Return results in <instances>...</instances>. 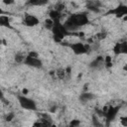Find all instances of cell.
<instances>
[{
  "mask_svg": "<svg viewBox=\"0 0 127 127\" xmlns=\"http://www.w3.org/2000/svg\"><path fill=\"white\" fill-rule=\"evenodd\" d=\"M123 70L127 73V64H124V66H123Z\"/></svg>",
  "mask_w": 127,
  "mask_h": 127,
  "instance_id": "obj_29",
  "label": "cell"
},
{
  "mask_svg": "<svg viewBox=\"0 0 127 127\" xmlns=\"http://www.w3.org/2000/svg\"><path fill=\"white\" fill-rule=\"evenodd\" d=\"M105 15H114L116 18H124V20H127V5L119 4L115 8L108 10Z\"/></svg>",
  "mask_w": 127,
  "mask_h": 127,
  "instance_id": "obj_6",
  "label": "cell"
},
{
  "mask_svg": "<svg viewBox=\"0 0 127 127\" xmlns=\"http://www.w3.org/2000/svg\"><path fill=\"white\" fill-rule=\"evenodd\" d=\"M54 24H55V22H54L51 18H48V19H46L45 22H44V27H45L47 30L52 31V29H53V27H54Z\"/></svg>",
  "mask_w": 127,
  "mask_h": 127,
  "instance_id": "obj_20",
  "label": "cell"
},
{
  "mask_svg": "<svg viewBox=\"0 0 127 127\" xmlns=\"http://www.w3.org/2000/svg\"><path fill=\"white\" fill-rule=\"evenodd\" d=\"M80 124V121L78 120V119H72L71 121H70V123H69V126H71V127H76V126H78Z\"/></svg>",
  "mask_w": 127,
  "mask_h": 127,
  "instance_id": "obj_22",
  "label": "cell"
},
{
  "mask_svg": "<svg viewBox=\"0 0 127 127\" xmlns=\"http://www.w3.org/2000/svg\"><path fill=\"white\" fill-rule=\"evenodd\" d=\"M89 66L94 69H99L104 66V57L103 56H97L90 64Z\"/></svg>",
  "mask_w": 127,
  "mask_h": 127,
  "instance_id": "obj_11",
  "label": "cell"
},
{
  "mask_svg": "<svg viewBox=\"0 0 127 127\" xmlns=\"http://www.w3.org/2000/svg\"><path fill=\"white\" fill-rule=\"evenodd\" d=\"M58 109V106L57 105H53L51 108H50V112H52V113H54V112H56V110Z\"/></svg>",
  "mask_w": 127,
  "mask_h": 127,
  "instance_id": "obj_28",
  "label": "cell"
},
{
  "mask_svg": "<svg viewBox=\"0 0 127 127\" xmlns=\"http://www.w3.org/2000/svg\"><path fill=\"white\" fill-rule=\"evenodd\" d=\"M112 65H113V63H112V58H111V56L106 55V56L104 57V66H105L106 68H110V67H112Z\"/></svg>",
  "mask_w": 127,
  "mask_h": 127,
  "instance_id": "obj_18",
  "label": "cell"
},
{
  "mask_svg": "<svg viewBox=\"0 0 127 127\" xmlns=\"http://www.w3.org/2000/svg\"><path fill=\"white\" fill-rule=\"evenodd\" d=\"M92 118H93V119H92V121H93V125H95V126H100V125H101V123H99V122H98L97 117L93 116Z\"/></svg>",
  "mask_w": 127,
  "mask_h": 127,
  "instance_id": "obj_25",
  "label": "cell"
},
{
  "mask_svg": "<svg viewBox=\"0 0 127 127\" xmlns=\"http://www.w3.org/2000/svg\"><path fill=\"white\" fill-rule=\"evenodd\" d=\"M24 64L28 65L30 67H34V68H42L43 67V63L39 58H35L32 57L30 55L26 56V59L24 61Z\"/></svg>",
  "mask_w": 127,
  "mask_h": 127,
  "instance_id": "obj_8",
  "label": "cell"
},
{
  "mask_svg": "<svg viewBox=\"0 0 127 127\" xmlns=\"http://www.w3.org/2000/svg\"><path fill=\"white\" fill-rule=\"evenodd\" d=\"M40 24V19L30 13H25L23 16V25H25L26 27H36Z\"/></svg>",
  "mask_w": 127,
  "mask_h": 127,
  "instance_id": "obj_7",
  "label": "cell"
},
{
  "mask_svg": "<svg viewBox=\"0 0 127 127\" xmlns=\"http://www.w3.org/2000/svg\"><path fill=\"white\" fill-rule=\"evenodd\" d=\"M28 93V90L25 88V89H23V94H27Z\"/></svg>",
  "mask_w": 127,
  "mask_h": 127,
  "instance_id": "obj_30",
  "label": "cell"
},
{
  "mask_svg": "<svg viewBox=\"0 0 127 127\" xmlns=\"http://www.w3.org/2000/svg\"><path fill=\"white\" fill-rule=\"evenodd\" d=\"M119 109L120 107L117 106V105H107V106H104L102 108V111H103V117L106 121V125L108 126L110 124L111 121H113L118 112H119Z\"/></svg>",
  "mask_w": 127,
  "mask_h": 127,
  "instance_id": "obj_4",
  "label": "cell"
},
{
  "mask_svg": "<svg viewBox=\"0 0 127 127\" xmlns=\"http://www.w3.org/2000/svg\"><path fill=\"white\" fill-rule=\"evenodd\" d=\"M94 98V95L90 92H87V91H84L82 92L80 95H79V101L82 102V103H86V102H89L90 100H92Z\"/></svg>",
  "mask_w": 127,
  "mask_h": 127,
  "instance_id": "obj_14",
  "label": "cell"
},
{
  "mask_svg": "<svg viewBox=\"0 0 127 127\" xmlns=\"http://www.w3.org/2000/svg\"><path fill=\"white\" fill-rule=\"evenodd\" d=\"M106 37H107V32H105V31L98 32V33L95 34V36H94V42L102 41V40H104Z\"/></svg>",
  "mask_w": 127,
  "mask_h": 127,
  "instance_id": "obj_17",
  "label": "cell"
},
{
  "mask_svg": "<svg viewBox=\"0 0 127 127\" xmlns=\"http://www.w3.org/2000/svg\"><path fill=\"white\" fill-rule=\"evenodd\" d=\"M86 8L91 12L98 13L100 12V9H101V3L99 0H89L86 3Z\"/></svg>",
  "mask_w": 127,
  "mask_h": 127,
  "instance_id": "obj_10",
  "label": "cell"
},
{
  "mask_svg": "<svg viewBox=\"0 0 127 127\" xmlns=\"http://www.w3.org/2000/svg\"><path fill=\"white\" fill-rule=\"evenodd\" d=\"M52 34H53V39L57 43H61L65 37L71 35L70 32L65 28V26L62 23V21L55 22L54 27L52 29Z\"/></svg>",
  "mask_w": 127,
  "mask_h": 127,
  "instance_id": "obj_2",
  "label": "cell"
},
{
  "mask_svg": "<svg viewBox=\"0 0 127 127\" xmlns=\"http://www.w3.org/2000/svg\"><path fill=\"white\" fill-rule=\"evenodd\" d=\"M49 0H27L26 5L28 6H33V7H41L47 5Z\"/></svg>",
  "mask_w": 127,
  "mask_h": 127,
  "instance_id": "obj_13",
  "label": "cell"
},
{
  "mask_svg": "<svg viewBox=\"0 0 127 127\" xmlns=\"http://www.w3.org/2000/svg\"><path fill=\"white\" fill-rule=\"evenodd\" d=\"M14 117H15V114H14L13 112H10V113H8V115L6 116V121L10 122V121H12V120L14 119Z\"/></svg>",
  "mask_w": 127,
  "mask_h": 127,
  "instance_id": "obj_23",
  "label": "cell"
},
{
  "mask_svg": "<svg viewBox=\"0 0 127 127\" xmlns=\"http://www.w3.org/2000/svg\"><path fill=\"white\" fill-rule=\"evenodd\" d=\"M26 56L27 55H25L23 53H17L15 55V57H14V60H15V62L17 64H24V61L26 59Z\"/></svg>",
  "mask_w": 127,
  "mask_h": 127,
  "instance_id": "obj_16",
  "label": "cell"
},
{
  "mask_svg": "<svg viewBox=\"0 0 127 127\" xmlns=\"http://www.w3.org/2000/svg\"><path fill=\"white\" fill-rule=\"evenodd\" d=\"M112 52L115 56H120V55H127V41H120L117 42L113 48Z\"/></svg>",
  "mask_w": 127,
  "mask_h": 127,
  "instance_id": "obj_9",
  "label": "cell"
},
{
  "mask_svg": "<svg viewBox=\"0 0 127 127\" xmlns=\"http://www.w3.org/2000/svg\"><path fill=\"white\" fill-rule=\"evenodd\" d=\"M89 24V18L86 13L84 12H78V13H73L69 15L65 21L64 22V25L65 28L68 30V32L73 35L74 32L79 30L80 28L86 26Z\"/></svg>",
  "mask_w": 127,
  "mask_h": 127,
  "instance_id": "obj_1",
  "label": "cell"
},
{
  "mask_svg": "<svg viewBox=\"0 0 127 127\" xmlns=\"http://www.w3.org/2000/svg\"><path fill=\"white\" fill-rule=\"evenodd\" d=\"M120 123L123 126H127V116H121L120 117Z\"/></svg>",
  "mask_w": 127,
  "mask_h": 127,
  "instance_id": "obj_24",
  "label": "cell"
},
{
  "mask_svg": "<svg viewBox=\"0 0 127 127\" xmlns=\"http://www.w3.org/2000/svg\"><path fill=\"white\" fill-rule=\"evenodd\" d=\"M67 46L72 51V53L74 55H76V56L85 55L90 51V45L89 44H83L81 42L71 43V44H68Z\"/></svg>",
  "mask_w": 127,
  "mask_h": 127,
  "instance_id": "obj_5",
  "label": "cell"
},
{
  "mask_svg": "<svg viewBox=\"0 0 127 127\" xmlns=\"http://www.w3.org/2000/svg\"><path fill=\"white\" fill-rule=\"evenodd\" d=\"M14 2H15V0H3V3L5 5H12V4H14Z\"/></svg>",
  "mask_w": 127,
  "mask_h": 127,
  "instance_id": "obj_27",
  "label": "cell"
},
{
  "mask_svg": "<svg viewBox=\"0 0 127 127\" xmlns=\"http://www.w3.org/2000/svg\"><path fill=\"white\" fill-rule=\"evenodd\" d=\"M17 100L19 105L25 109V110H29V111H36L37 110V103L34 99L26 96V94H18L17 95Z\"/></svg>",
  "mask_w": 127,
  "mask_h": 127,
  "instance_id": "obj_3",
  "label": "cell"
},
{
  "mask_svg": "<svg viewBox=\"0 0 127 127\" xmlns=\"http://www.w3.org/2000/svg\"><path fill=\"white\" fill-rule=\"evenodd\" d=\"M56 75H57V77H58V78H60V79H64V78L66 76L65 68H63V67L58 68V69L56 70Z\"/></svg>",
  "mask_w": 127,
  "mask_h": 127,
  "instance_id": "obj_19",
  "label": "cell"
},
{
  "mask_svg": "<svg viewBox=\"0 0 127 127\" xmlns=\"http://www.w3.org/2000/svg\"><path fill=\"white\" fill-rule=\"evenodd\" d=\"M62 17H63V13L62 12H59L55 8H53L52 10L49 11V18H51L54 22L62 21Z\"/></svg>",
  "mask_w": 127,
  "mask_h": 127,
  "instance_id": "obj_12",
  "label": "cell"
},
{
  "mask_svg": "<svg viewBox=\"0 0 127 127\" xmlns=\"http://www.w3.org/2000/svg\"><path fill=\"white\" fill-rule=\"evenodd\" d=\"M0 25L2 27L8 28V29H12V27L10 25V19H9L8 16H4V15L0 16Z\"/></svg>",
  "mask_w": 127,
  "mask_h": 127,
  "instance_id": "obj_15",
  "label": "cell"
},
{
  "mask_svg": "<svg viewBox=\"0 0 127 127\" xmlns=\"http://www.w3.org/2000/svg\"><path fill=\"white\" fill-rule=\"evenodd\" d=\"M28 55H30V56H32V57H35V58H39V54H38L37 52H35V51L29 52V53H28Z\"/></svg>",
  "mask_w": 127,
  "mask_h": 127,
  "instance_id": "obj_26",
  "label": "cell"
},
{
  "mask_svg": "<svg viewBox=\"0 0 127 127\" xmlns=\"http://www.w3.org/2000/svg\"><path fill=\"white\" fill-rule=\"evenodd\" d=\"M56 10H58L59 12H64V10L65 9V5H64V3H63V2H59V3H57L56 5H55V7H54Z\"/></svg>",
  "mask_w": 127,
  "mask_h": 127,
  "instance_id": "obj_21",
  "label": "cell"
}]
</instances>
